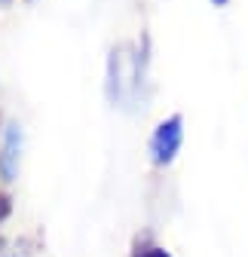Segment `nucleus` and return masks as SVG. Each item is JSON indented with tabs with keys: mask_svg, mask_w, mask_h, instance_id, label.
<instances>
[{
	"mask_svg": "<svg viewBox=\"0 0 248 257\" xmlns=\"http://www.w3.org/2000/svg\"><path fill=\"white\" fill-rule=\"evenodd\" d=\"M181 141H184V119L181 116L163 119L150 138V159L157 166H169L175 159V153L181 150Z\"/></svg>",
	"mask_w": 248,
	"mask_h": 257,
	"instance_id": "obj_1",
	"label": "nucleus"
},
{
	"mask_svg": "<svg viewBox=\"0 0 248 257\" xmlns=\"http://www.w3.org/2000/svg\"><path fill=\"white\" fill-rule=\"evenodd\" d=\"M19 159H22V125L10 122L4 132V147H0V178L4 181H16Z\"/></svg>",
	"mask_w": 248,
	"mask_h": 257,
	"instance_id": "obj_2",
	"label": "nucleus"
},
{
	"mask_svg": "<svg viewBox=\"0 0 248 257\" xmlns=\"http://www.w3.org/2000/svg\"><path fill=\"white\" fill-rule=\"evenodd\" d=\"M10 211H13V199L7 196L4 190H0V220H7V217H10Z\"/></svg>",
	"mask_w": 248,
	"mask_h": 257,
	"instance_id": "obj_3",
	"label": "nucleus"
},
{
	"mask_svg": "<svg viewBox=\"0 0 248 257\" xmlns=\"http://www.w3.org/2000/svg\"><path fill=\"white\" fill-rule=\"evenodd\" d=\"M141 257H169V254H166L163 248H150V251H144Z\"/></svg>",
	"mask_w": 248,
	"mask_h": 257,
	"instance_id": "obj_4",
	"label": "nucleus"
},
{
	"mask_svg": "<svg viewBox=\"0 0 248 257\" xmlns=\"http://www.w3.org/2000/svg\"><path fill=\"white\" fill-rule=\"evenodd\" d=\"M13 4V0H0V7H10Z\"/></svg>",
	"mask_w": 248,
	"mask_h": 257,
	"instance_id": "obj_5",
	"label": "nucleus"
},
{
	"mask_svg": "<svg viewBox=\"0 0 248 257\" xmlns=\"http://www.w3.org/2000/svg\"><path fill=\"white\" fill-rule=\"evenodd\" d=\"M214 4H218V7H224V4H227V0H214Z\"/></svg>",
	"mask_w": 248,
	"mask_h": 257,
	"instance_id": "obj_6",
	"label": "nucleus"
},
{
	"mask_svg": "<svg viewBox=\"0 0 248 257\" xmlns=\"http://www.w3.org/2000/svg\"><path fill=\"white\" fill-rule=\"evenodd\" d=\"M0 245H4V242H0Z\"/></svg>",
	"mask_w": 248,
	"mask_h": 257,
	"instance_id": "obj_7",
	"label": "nucleus"
}]
</instances>
